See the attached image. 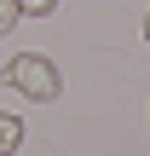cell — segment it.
I'll return each instance as SVG.
<instances>
[{
  "mask_svg": "<svg viewBox=\"0 0 150 156\" xmlns=\"http://www.w3.org/2000/svg\"><path fill=\"white\" fill-rule=\"evenodd\" d=\"M6 87H12V93H23V98H35V104H46V98H58V93H64V81H58L52 58H40V52H17V58L6 64Z\"/></svg>",
  "mask_w": 150,
  "mask_h": 156,
  "instance_id": "obj_1",
  "label": "cell"
},
{
  "mask_svg": "<svg viewBox=\"0 0 150 156\" xmlns=\"http://www.w3.org/2000/svg\"><path fill=\"white\" fill-rule=\"evenodd\" d=\"M17 145H23V122L17 116H0V156H12Z\"/></svg>",
  "mask_w": 150,
  "mask_h": 156,
  "instance_id": "obj_2",
  "label": "cell"
},
{
  "mask_svg": "<svg viewBox=\"0 0 150 156\" xmlns=\"http://www.w3.org/2000/svg\"><path fill=\"white\" fill-rule=\"evenodd\" d=\"M17 17H23V12H17V0H0V35H12V29H17Z\"/></svg>",
  "mask_w": 150,
  "mask_h": 156,
  "instance_id": "obj_3",
  "label": "cell"
},
{
  "mask_svg": "<svg viewBox=\"0 0 150 156\" xmlns=\"http://www.w3.org/2000/svg\"><path fill=\"white\" fill-rule=\"evenodd\" d=\"M17 12H29V17H46V12H58V0H17Z\"/></svg>",
  "mask_w": 150,
  "mask_h": 156,
  "instance_id": "obj_4",
  "label": "cell"
},
{
  "mask_svg": "<svg viewBox=\"0 0 150 156\" xmlns=\"http://www.w3.org/2000/svg\"><path fill=\"white\" fill-rule=\"evenodd\" d=\"M145 41H150V17H145Z\"/></svg>",
  "mask_w": 150,
  "mask_h": 156,
  "instance_id": "obj_5",
  "label": "cell"
}]
</instances>
